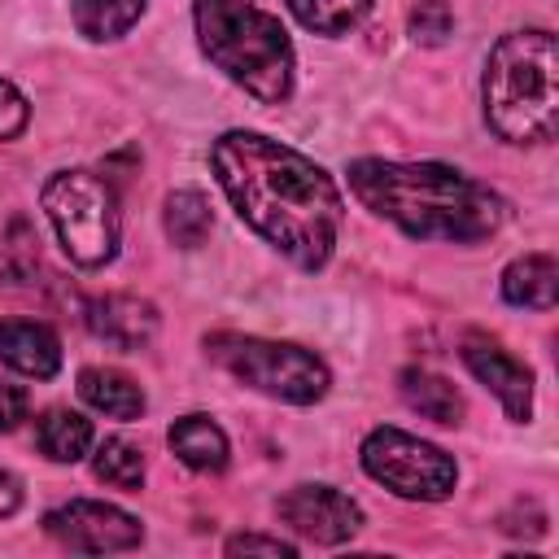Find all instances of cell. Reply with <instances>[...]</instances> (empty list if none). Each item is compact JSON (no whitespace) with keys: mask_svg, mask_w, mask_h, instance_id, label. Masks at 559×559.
<instances>
[{"mask_svg":"<svg viewBox=\"0 0 559 559\" xmlns=\"http://www.w3.org/2000/svg\"><path fill=\"white\" fill-rule=\"evenodd\" d=\"M210 166L249 231L301 271L328 266L345 201L319 162L262 131H223L210 144Z\"/></svg>","mask_w":559,"mask_h":559,"instance_id":"1","label":"cell"},{"mask_svg":"<svg viewBox=\"0 0 559 559\" xmlns=\"http://www.w3.org/2000/svg\"><path fill=\"white\" fill-rule=\"evenodd\" d=\"M349 192L411 240L476 245L502 231L507 197L445 162H349Z\"/></svg>","mask_w":559,"mask_h":559,"instance_id":"2","label":"cell"},{"mask_svg":"<svg viewBox=\"0 0 559 559\" xmlns=\"http://www.w3.org/2000/svg\"><path fill=\"white\" fill-rule=\"evenodd\" d=\"M485 122L507 144H546L559 127V48L542 26L507 31L480 79Z\"/></svg>","mask_w":559,"mask_h":559,"instance_id":"3","label":"cell"},{"mask_svg":"<svg viewBox=\"0 0 559 559\" xmlns=\"http://www.w3.org/2000/svg\"><path fill=\"white\" fill-rule=\"evenodd\" d=\"M197 44L214 70L245 87L262 105H280L293 92L297 52L284 22L253 0H197Z\"/></svg>","mask_w":559,"mask_h":559,"instance_id":"4","label":"cell"},{"mask_svg":"<svg viewBox=\"0 0 559 559\" xmlns=\"http://www.w3.org/2000/svg\"><path fill=\"white\" fill-rule=\"evenodd\" d=\"M39 201H44V214L57 231L61 253L74 266L96 271V266L114 262L122 214H118V192L105 175H96V170H57V175H48Z\"/></svg>","mask_w":559,"mask_h":559,"instance_id":"5","label":"cell"},{"mask_svg":"<svg viewBox=\"0 0 559 559\" xmlns=\"http://www.w3.org/2000/svg\"><path fill=\"white\" fill-rule=\"evenodd\" d=\"M210 358L231 371L240 384L288 402V406H314L319 397H328L332 371L328 362L293 341H266V336H240V332H218L205 341Z\"/></svg>","mask_w":559,"mask_h":559,"instance_id":"6","label":"cell"},{"mask_svg":"<svg viewBox=\"0 0 559 559\" xmlns=\"http://www.w3.org/2000/svg\"><path fill=\"white\" fill-rule=\"evenodd\" d=\"M358 463L376 485L406 502H445L459 485L454 459L402 428H371L358 445Z\"/></svg>","mask_w":559,"mask_h":559,"instance_id":"7","label":"cell"},{"mask_svg":"<svg viewBox=\"0 0 559 559\" xmlns=\"http://www.w3.org/2000/svg\"><path fill=\"white\" fill-rule=\"evenodd\" d=\"M44 528L52 542H61L66 550L79 555H118V550H135L144 528L131 511L114 507V502H96V498H74L57 511L44 515Z\"/></svg>","mask_w":559,"mask_h":559,"instance_id":"8","label":"cell"},{"mask_svg":"<svg viewBox=\"0 0 559 559\" xmlns=\"http://www.w3.org/2000/svg\"><path fill=\"white\" fill-rule=\"evenodd\" d=\"M275 511L297 537L319 546H341L362 528V507L336 485H293Z\"/></svg>","mask_w":559,"mask_h":559,"instance_id":"9","label":"cell"},{"mask_svg":"<svg viewBox=\"0 0 559 559\" xmlns=\"http://www.w3.org/2000/svg\"><path fill=\"white\" fill-rule=\"evenodd\" d=\"M463 367L498 397V406L507 411V419L511 424H528V415H533V371L511 354V349H502L498 341H489V336H467L463 341Z\"/></svg>","mask_w":559,"mask_h":559,"instance_id":"10","label":"cell"},{"mask_svg":"<svg viewBox=\"0 0 559 559\" xmlns=\"http://www.w3.org/2000/svg\"><path fill=\"white\" fill-rule=\"evenodd\" d=\"M83 319L92 336L118 345V349H144L157 336V306L131 293H105L83 306Z\"/></svg>","mask_w":559,"mask_h":559,"instance_id":"11","label":"cell"},{"mask_svg":"<svg viewBox=\"0 0 559 559\" xmlns=\"http://www.w3.org/2000/svg\"><path fill=\"white\" fill-rule=\"evenodd\" d=\"M0 362L31 380H52L61 371V341L48 323L4 319L0 323Z\"/></svg>","mask_w":559,"mask_h":559,"instance_id":"12","label":"cell"},{"mask_svg":"<svg viewBox=\"0 0 559 559\" xmlns=\"http://www.w3.org/2000/svg\"><path fill=\"white\" fill-rule=\"evenodd\" d=\"M166 441H170V450H175V459L183 463V467H192V472H223L227 467V459H231V441H227V432L210 419V415H183V419H175L170 424V432H166Z\"/></svg>","mask_w":559,"mask_h":559,"instance_id":"13","label":"cell"},{"mask_svg":"<svg viewBox=\"0 0 559 559\" xmlns=\"http://www.w3.org/2000/svg\"><path fill=\"white\" fill-rule=\"evenodd\" d=\"M502 301L507 306H524V310H550L555 293H559V266L550 253H520L507 262L502 280Z\"/></svg>","mask_w":559,"mask_h":559,"instance_id":"14","label":"cell"},{"mask_svg":"<svg viewBox=\"0 0 559 559\" xmlns=\"http://www.w3.org/2000/svg\"><path fill=\"white\" fill-rule=\"evenodd\" d=\"M79 397L109 419H140L144 415V389L114 367H83L79 371Z\"/></svg>","mask_w":559,"mask_h":559,"instance_id":"15","label":"cell"},{"mask_svg":"<svg viewBox=\"0 0 559 559\" xmlns=\"http://www.w3.org/2000/svg\"><path fill=\"white\" fill-rule=\"evenodd\" d=\"M402 397H406V406L415 415H424L432 424H445V428L463 424V393L445 376H437V371L406 367L402 371Z\"/></svg>","mask_w":559,"mask_h":559,"instance_id":"16","label":"cell"},{"mask_svg":"<svg viewBox=\"0 0 559 559\" xmlns=\"http://www.w3.org/2000/svg\"><path fill=\"white\" fill-rule=\"evenodd\" d=\"M144 4L148 0H70V22L83 39L109 44V39H122L140 22Z\"/></svg>","mask_w":559,"mask_h":559,"instance_id":"17","label":"cell"},{"mask_svg":"<svg viewBox=\"0 0 559 559\" xmlns=\"http://www.w3.org/2000/svg\"><path fill=\"white\" fill-rule=\"evenodd\" d=\"M162 227H166L170 245H179V249H201L205 236L214 231V210H210V201H205L197 188H179V192H170L166 205H162Z\"/></svg>","mask_w":559,"mask_h":559,"instance_id":"18","label":"cell"},{"mask_svg":"<svg viewBox=\"0 0 559 559\" xmlns=\"http://www.w3.org/2000/svg\"><path fill=\"white\" fill-rule=\"evenodd\" d=\"M35 437H39V450L52 463H79L92 450V424L79 411H48L39 419Z\"/></svg>","mask_w":559,"mask_h":559,"instance_id":"19","label":"cell"},{"mask_svg":"<svg viewBox=\"0 0 559 559\" xmlns=\"http://www.w3.org/2000/svg\"><path fill=\"white\" fill-rule=\"evenodd\" d=\"M284 4H288V13H293L306 31L328 35V39L354 31V26L371 13V0H284Z\"/></svg>","mask_w":559,"mask_h":559,"instance_id":"20","label":"cell"},{"mask_svg":"<svg viewBox=\"0 0 559 559\" xmlns=\"http://www.w3.org/2000/svg\"><path fill=\"white\" fill-rule=\"evenodd\" d=\"M92 476L114 485V489H140L144 485V454L140 445H131L127 437H105L92 454Z\"/></svg>","mask_w":559,"mask_h":559,"instance_id":"21","label":"cell"},{"mask_svg":"<svg viewBox=\"0 0 559 559\" xmlns=\"http://www.w3.org/2000/svg\"><path fill=\"white\" fill-rule=\"evenodd\" d=\"M406 31L419 48H441L454 31V9L445 0H411V13H406Z\"/></svg>","mask_w":559,"mask_h":559,"instance_id":"22","label":"cell"},{"mask_svg":"<svg viewBox=\"0 0 559 559\" xmlns=\"http://www.w3.org/2000/svg\"><path fill=\"white\" fill-rule=\"evenodd\" d=\"M31 122V100L17 92V83L0 79V140H17Z\"/></svg>","mask_w":559,"mask_h":559,"instance_id":"23","label":"cell"},{"mask_svg":"<svg viewBox=\"0 0 559 559\" xmlns=\"http://www.w3.org/2000/svg\"><path fill=\"white\" fill-rule=\"evenodd\" d=\"M223 550H227V555H275V559H293V555H297L293 542H284V537H262V533H236V537H227Z\"/></svg>","mask_w":559,"mask_h":559,"instance_id":"24","label":"cell"},{"mask_svg":"<svg viewBox=\"0 0 559 559\" xmlns=\"http://www.w3.org/2000/svg\"><path fill=\"white\" fill-rule=\"evenodd\" d=\"M26 411H31L26 389L13 384V380H0V432H13L26 419Z\"/></svg>","mask_w":559,"mask_h":559,"instance_id":"25","label":"cell"},{"mask_svg":"<svg viewBox=\"0 0 559 559\" xmlns=\"http://www.w3.org/2000/svg\"><path fill=\"white\" fill-rule=\"evenodd\" d=\"M17 507H22V480L9 467H0V520H9Z\"/></svg>","mask_w":559,"mask_h":559,"instance_id":"26","label":"cell"}]
</instances>
